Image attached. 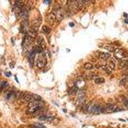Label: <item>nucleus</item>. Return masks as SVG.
Returning a JSON list of instances; mask_svg holds the SVG:
<instances>
[{
	"mask_svg": "<svg viewBox=\"0 0 128 128\" xmlns=\"http://www.w3.org/2000/svg\"><path fill=\"white\" fill-rule=\"evenodd\" d=\"M37 46H39L40 48H42L43 50H44L46 48V41L44 40V39H43V37H39L37 38Z\"/></svg>",
	"mask_w": 128,
	"mask_h": 128,
	"instance_id": "8",
	"label": "nucleus"
},
{
	"mask_svg": "<svg viewBox=\"0 0 128 128\" xmlns=\"http://www.w3.org/2000/svg\"><path fill=\"white\" fill-rule=\"evenodd\" d=\"M84 67L85 69L87 70H90L92 69L93 67V65L91 63H87V64H85V65H84Z\"/></svg>",
	"mask_w": 128,
	"mask_h": 128,
	"instance_id": "21",
	"label": "nucleus"
},
{
	"mask_svg": "<svg viewBox=\"0 0 128 128\" xmlns=\"http://www.w3.org/2000/svg\"><path fill=\"white\" fill-rule=\"evenodd\" d=\"M51 2V1H49V0H44V3L46 4L50 3Z\"/></svg>",
	"mask_w": 128,
	"mask_h": 128,
	"instance_id": "25",
	"label": "nucleus"
},
{
	"mask_svg": "<svg viewBox=\"0 0 128 128\" xmlns=\"http://www.w3.org/2000/svg\"><path fill=\"white\" fill-rule=\"evenodd\" d=\"M42 23V19L41 17H38L37 19L32 22V26H31V29H32L33 30H34L35 32L37 33L39 28L40 26Z\"/></svg>",
	"mask_w": 128,
	"mask_h": 128,
	"instance_id": "3",
	"label": "nucleus"
},
{
	"mask_svg": "<svg viewBox=\"0 0 128 128\" xmlns=\"http://www.w3.org/2000/svg\"><path fill=\"white\" fill-rule=\"evenodd\" d=\"M90 111L91 113L93 115H99V114L104 112V108L102 106H98V105H95V106H92L89 112Z\"/></svg>",
	"mask_w": 128,
	"mask_h": 128,
	"instance_id": "4",
	"label": "nucleus"
},
{
	"mask_svg": "<svg viewBox=\"0 0 128 128\" xmlns=\"http://www.w3.org/2000/svg\"><path fill=\"white\" fill-rule=\"evenodd\" d=\"M1 88H0V93H1Z\"/></svg>",
	"mask_w": 128,
	"mask_h": 128,
	"instance_id": "30",
	"label": "nucleus"
},
{
	"mask_svg": "<svg viewBox=\"0 0 128 128\" xmlns=\"http://www.w3.org/2000/svg\"><path fill=\"white\" fill-rule=\"evenodd\" d=\"M6 75V76L7 77H10L11 76V72H7L5 73Z\"/></svg>",
	"mask_w": 128,
	"mask_h": 128,
	"instance_id": "24",
	"label": "nucleus"
},
{
	"mask_svg": "<svg viewBox=\"0 0 128 128\" xmlns=\"http://www.w3.org/2000/svg\"><path fill=\"white\" fill-rule=\"evenodd\" d=\"M125 22H126V23H127L128 24V19H126V20H125Z\"/></svg>",
	"mask_w": 128,
	"mask_h": 128,
	"instance_id": "29",
	"label": "nucleus"
},
{
	"mask_svg": "<svg viewBox=\"0 0 128 128\" xmlns=\"http://www.w3.org/2000/svg\"><path fill=\"white\" fill-rule=\"evenodd\" d=\"M128 82V77H125L123 78L122 79H121V80L120 81V85H124Z\"/></svg>",
	"mask_w": 128,
	"mask_h": 128,
	"instance_id": "18",
	"label": "nucleus"
},
{
	"mask_svg": "<svg viewBox=\"0 0 128 128\" xmlns=\"http://www.w3.org/2000/svg\"><path fill=\"white\" fill-rule=\"evenodd\" d=\"M118 67L120 69H126V70H128V60H123L120 61L118 64Z\"/></svg>",
	"mask_w": 128,
	"mask_h": 128,
	"instance_id": "10",
	"label": "nucleus"
},
{
	"mask_svg": "<svg viewBox=\"0 0 128 128\" xmlns=\"http://www.w3.org/2000/svg\"><path fill=\"white\" fill-rule=\"evenodd\" d=\"M99 58L102 59V60H108L111 57V54H110L109 53H104V52H101L100 53L99 55Z\"/></svg>",
	"mask_w": 128,
	"mask_h": 128,
	"instance_id": "11",
	"label": "nucleus"
},
{
	"mask_svg": "<svg viewBox=\"0 0 128 128\" xmlns=\"http://www.w3.org/2000/svg\"><path fill=\"white\" fill-rule=\"evenodd\" d=\"M44 105V103L42 101H32L29 103L28 107L29 109L33 108H36V107H42Z\"/></svg>",
	"mask_w": 128,
	"mask_h": 128,
	"instance_id": "7",
	"label": "nucleus"
},
{
	"mask_svg": "<svg viewBox=\"0 0 128 128\" xmlns=\"http://www.w3.org/2000/svg\"><path fill=\"white\" fill-rule=\"evenodd\" d=\"M124 17H128V15L124 13Z\"/></svg>",
	"mask_w": 128,
	"mask_h": 128,
	"instance_id": "27",
	"label": "nucleus"
},
{
	"mask_svg": "<svg viewBox=\"0 0 128 128\" xmlns=\"http://www.w3.org/2000/svg\"><path fill=\"white\" fill-rule=\"evenodd\" d=\"M41 32H42V33H49L50 32V29L49 28V27L44 25V26H42V28Z\"/></svg>",
	"mask_w": 128,
	"mask_h": 128,
	"instance_id": "20",
	"label": "nucleus"
},
{
	"mask_svg": "<svg viewBox=\"0 0 128 128\" xmlns=\"http://www.w3.org/2000/svg\"><path fill=\"white\" fill-rule=\"evenodd\" d=\"M122 101L123 103H124V104L125 106H126L127 108H128V98L124 97H123Z\"/></svg>",
	"mask_w": 128,
	"mask_h": 128,
	"instance_id": "22",
	"label": "nucleus"
},
{
	"mask_svg": "<svg viewBox=\"0 0 128 128\" xmlns=\"http://www.w3.org/2000/svg\"><path fill=\"white\" fill-rule=\"evenodd\" d=\"M56 20V13H54L53 12H52L49 14L47 18V21L49 23V24H53L55 22Z\"/></svg>",
	"mask_w": 128,
	"mask_h": 128,
	"instance_id": "9",
	"label": "nucleus"
},
{
	"mask_svg": "<svg viewBox=\"0 0 128 128\" xmlns=\"http://www.w3.org/2000/svg\"><path fill=\"white\" fill-rule=\"evenodd\" d=\"M115 56L117 60H122V59L126 58L128 56V53L124 50L121 49H117L115 51Z\"/></svg>",
	"mask_w": 128,
	"mask_h": 128,
	"instance_id": "2",
	"label": "nucleus"
},
{
	"mask_svg": "<svg viewBox=\"0 0 128 128\" xmlns=\"http://www.w3.org/2000/svg\"><path fill=\"white\" fill-rule=\"evenodd\" d=\"M64 16H65V12L64 9L62 8H59L56 12V17L57 21L60 23L64 19Z\"/></svg>",
	"mask_w": 128,
	"mask_h": 128,
	"instance_id": "6",
	"label": "nucleus"
},
{
	"mask_svg": "<svg viewBox=\"0 0 128 128\" xmlns=\"http://www.w3.org/2000/svg\"><path fill=\"white\" fill-rule=\"evenodd\" d=\"M47 64V58L46 55L44 53H42L38 56L37 58H36L35 64L37 67L39 69H42Z\"/></svg>",
	"mask_w": 128,
	"mask_h": 128,
	"instance_id": "1",
	"label": "nucleus"
},
{
	"mask_svg": "<svg viewBox=\"0 0 128 128\" xmlns=\"http://www.w3.org/2000/svg\"><path fill=\"white\" fill-rule=\"evenodd\" d=\"M42 101V97L37 94H32V101Z\"/></svg>",
	"mask_w": 128,
	"mask_h": 128,
	"instance_id": "14",
	"label": "nucleus"
},
{
	"mask_svg": "<svg viewBox=\"0 0 128 128\" xmlns=\"http://www.w3.org/2000/svg\"><path fill=\"white\" fill-rule=\"evenodd\" d=\"M95 83L96 84H101L103 83L104 82V79L103 78H96L95 80Z\"/></svg>",
	"mask_w": 128,
	"mask_h": 128,
	"instance_id": "17",
	"label": "nucleus"
},
{
	"mask_svg": "<svg viewBox=\"0 0 128 128\" xmlns=\"http://www.w3.org/2000/svg\"><path fill=\"white\" fill-rule=\"evenodd\" d=\"M115 110V106L113 104L108 103L105 105V108H104V112H113Z\"/></svg>",
	"mask_w": 128,
	"mask_h": 128,
	"instance_id": "12",
	"label": "nucleus"
},
{
	"mask_svg": "<svg viewBox=\"0 0 128 128\" xmlns=\"http://www.w3.org/2000/svg\"><path fill=\"white\" fill-rule=\"evenodd\" d=\"M85 94L83 92H80L78 94V101L80 102V103H83L85 101Z\"/></svg>",
	"mask_w": 128,
	"mask_h": 128,
	"instance_id": "13",
	"label": "nucleus"
},
{
	"mask_svg": "<svg viewBox=\"0 0 128 128\" xmlns=\"http://www.w3.org/2000/svg\"><path fill=\"white\" fill-rule=\"evenodd\" d=\"M77 1V6H78V10H80V9H81L83 7L84 4H85V2L84 1Z\"/></svg>",
	"mask_w": 128,
	"mask_h": 128,
	"instance_id": "16",
	"label": "nucleus"
},
{
	"mask_svg": "<svg viewBox=\"0 0 128 128\" xmlns=\"http://www.w3.org/2000/svg\"><path fill=\"white\" fill-rule=\"evenodd\" d=\"M7 85H8L7 82H6V81L1 82V83H0V88H3L7 87Z\"/></svg>",
	"mask_w": 128,
	"mask_h": 128,
	"instance_id": "23",
	"label": "nucleus"
},
{
	"mask_svg": "<svg viewBox=\"0 0 128 128\" xmlns=\"http://www.w3.org/2000/svg\"><path fill=\"white\" fill-rule=\"evenodd\" d=\"M30 127L32 128H46L44 126H43L42 124H38V123H36L35 124L31 125Z\"/></svg>",
	"mask_w": 128,
	"mask_h": 128,
	"instance_id": "19",
	"label": "nucleus"
},
{
	"mask_svg": "<svg viewBox=\"0 0 128 128\" xmlns=\"http://www.w3.org/2000/svg\"><path fill=\"white\" fill-rule=\"evenodd\" d=\"M33 40L34 39L33 38L30 37H29L28 35H26L24 38L23 43V44L24 48L25 49L30 48V47L31 46L32 43H33Z\"/></svg>",
	"mask_w": 128,
	"mask_h": 128,
	"instance_id": "5",
	"label": "nucleus"
},
{
	"mask_svg": "<svg viewBox=\"0 0 128 128\" xmlns=\"http://www.w3.org/2000/svg\"><path fill=\"white\" fill-rule=\"evenodd\" d=\"M53 119V117H48L46 115H42L39 117V120L40 121H50Z\"/></svg>",
	"mask_w": 128,
	"mask_h": 128,
	"instance_id": "15",
	"label": "nucleus"
},
{
	"mask_svg": "<svg viewBox=\"0 0 128 128\" xmlns=\"http://www.w3.org/2000/svg\"><path fill=\"white\" fill-rule=\"evenodd\" d=\"M126 75H128V70H126Z\"/></svg>",
	"mask_w": 128,
	"mask_h": 128,
	"instance_id": "28",
	"label": "nucleus"
},
{
	"mask_svg": "<svg viewBox=\"0 0 128 128\" xmlns=\"http://www.w3.org/2000/svg\"><path fill=\"white\" fill-rule=\"evenodd\" d=\"M69 26L72 27H72H74V23H69Z\"/></svg>",
	"mask_w": 128,
	"mask_h": 128,
	"instance_id": "26",
	"label": "nucleus"
}]
</instances>
